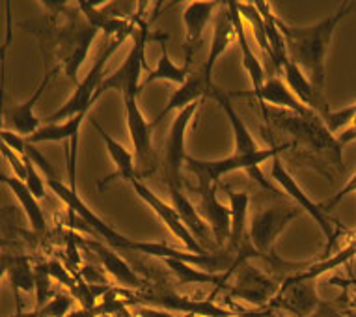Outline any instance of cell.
I'll list each match as a JSON object with an SVG mask.
<instances>
[{
    "label": "cell",
    "instance_id": "obj_14",
    "mask_svg": "<svg viewBox=\"0 0 356 317\" xmlns=\"http://www.w3.org/2000/svg\"><path fill=\"white\" fill-rule=\"evenodd\" d=\"M319 297H317L316 280H302V282H293L284 280L280 291L269 302L273 310L289 311L297 317H312V314L319 308Z\"/></svg>",
    "mask_w": 356,
    "mask_h": 317
},
{
    "label": "cell",
    "instance_id": "obj_36",
    "mask_svg": "<svg viewBox=\"0 0 356 317\" xmlns=\"http://www.w3.org/2000/svg\"><path fill=\"white\" fill-rule=\"evenodd\" d=\"M135 311L136 317H175L172 311L163 310V308H155V306L149 304H136Z\"/></svg>",
    "mask_w": 356,
    "mask_h": 317
},
{
    "label": "cell",
    "instance_id": "obj_37",
    "mask_svg": "<svg viewBox=\"0 0 356 317\" xmlns=\"http://www.w3.org/2000/svg\"><path fill=\"white\" fill-rule=\"evenodd\" d=\"M6 10H8L6 40H4V43L0 45V62H2V64L6 62V51H8V47H10V42H12V15H10V4H6Z\"/></svg>",
    "mask_w": 356,
    "mask_h": 317
},
{
    "label": "cell",
    "instance_id": "obj_29",
    "mask_svg": "<svg viewBox=\"0 0 356 317\" xmlns=\"http://www.w3.org/2000/svg\"><path fill=\"white\" fill-rule=\"evenodd\" d=\"M356 258V234L353 235L343 248H339L338 252L330 256V258H325L317 263H308V267L304 270H298L297 275L287 276V280H293V282H302V280H316L321 275L328 273V270L338 269L341 265H347L350 259Z\"/></svg>",
    "mask_w": 356,
    "mask_h": 317
},
{
    "label": "cell",
    "instance_id": "obj_25",
    "mask_svg": "<svg viewBox=\"0 0 356 317\" xmlns=\"http://www.w3.org/2000/svg\"><path fill=\"white\" fill-rule=\"evenodd\" d=\"M88 248H92L94 254L99 258L105 270L116 280L122 288L127 289H142L144 288V280L136 275L135 270L129 267L127 261H123L111 247H105L101 243H86Z\"/></svg>",
    "mask_w": 356,
    "mask_h": 317
},
{
    "label": "cell",
    "instance_id": "obj_2",
    "mask_svg": "<svg viewBox=\"0 0 356 317\" xmlns=\"http://www.w3.org/2000/svg\"><path fill=\"white\" fill-rule=\"evenodd\" d=\"M282 149H284V147L280 146L263 147V149L252 153V155L232 153L228 157L215 158V161H202V158L187 155V158H185V168H187L191 174L196 176V179H198V188L218 185L220 177L228 176L232 172L246 170L250 174V177H254L263 188H269L270 193L276 194L275 188L270 187L269 183H267V179L263 177L259 166H261L263 163H267V161H273L276 155H280Z\"/></svg>",
    "mask_w": 356,
    "mask_h": 317
},
{
    "label": "cell",
    "instance_id": "obj_31",
    "mask_svg": "<svg viewBox=\"0 0 356 317\" xmlns=\"http://www.w3.org/2000/svg\"><path fill=\"white\" fill-rule=\"evenodd\" d=\"M164 263L168 265V269L174 273V276L177 278V282L179 284H216L218 289L224 288V278L222 275H209V273H205V270H200L193 265L185 263L181 259H163Z\"/></svg>",
    "mask_w": 356,
    "mask_h": 317
},
{
    "label": "cell",
    "instance_id": "obj_7",
    "mask_svg": "<svg viewBox=\"0 0 356 317\" xmlns=\"http://www.w3.org/2000/svg\"><path fill=\"white\" fill-rule=\"evenodd\" d=\"M123 105L127 116L129 135L133 142L136 177L144 181V177H152L161 168V158L153 146L152 122H147L142 114L136 95H123Z\"/></svg>",
    "mask_w": 356,
    "mask_h": 317
},
{
    "label": "cell",
    "instance_id": "obj_26",
    "mask_svg": "<svg viewBox=\"0 0 356 317\" xmlns=\"http://www.w3.org/2000/svg\"><path fill=\"white\" fill-rule=\"evenodd\" d=\"M188 76H191V65L174 64V60L170 58L166 43L161 42V54H159L157 65L153 70H147L146 79L140 83V94L147 84L155 83V81H168V83L181 86V84L187 83Z\"/></svg>",
    "mask_w": 356,
    "mask_h": 317
},
{
    "label": "cell",
    "instance_id": "obj_12",
    "mask_svg": "<svg viewBox=\"0 0 356 317\" xmlns=\"http://www.w3.org/2000/svg\"><path fill=\"white\" fill-rule=\"evenodd\" d=\"M129 185L133 187L136 196H138V198H140L147 207H152L153 213H155V215L163 220L164 226L170 229V234L174 235V237H177V239L183 243V247L187 248L188 252H194V254L207 252V248L202 247L198 239L191 234V229L183 224V220L179 218V215H177V211H175L172 204H166L163 198H159L157 194L153 193L152 188L147 187L146 183L142 181V179H138V177L131 179Z\"/></svg>",
    "mask_w": 356,
    "mask_h": 317
},
{
    "label": "cell",
    "instance_id": "obj_22",
    "mask_svg": "<svg viewBox=\"0 0 356 317\" xmlns=\"http://www.w3.org/2000/svg\"><path fill=\"white\" fill-rule=\"evenodd\" d=\"M226 8H228L229 15H232V21H234L235 29V38H237V43H239L241 49V58H243V67L250 76L252 90H248L250 94H256L261 90V86L267 81V75H265V70H263L261 62L257 58L254 51H252V45L248 43V35H246L245 21L241 17L239 8H237V2H226Z\"/></svg>",
    "mask_w": 356,
    "mask_h": 317
},
{
    "label": "cell",
    "instance_id": "obj_10",
    "mask_svg": "<svg viewBox=\"0 0 356 317\" xmlns=\"http://www.w3.org/2000/svg\"><path fill=\"white\" fill-rule=\"evenodd\" d=\"M300 215V207L295 206H270L261 207L254 213L250 222V243L252 247L256 248L259 258L267 259L276 263L273 258V247H275L276 239L284 234V229Z\"/></svg>",
    "mask_w": 356,
    "mask_h": 317
},
{
    "label": "cell",
    "instance_id": "obj_6",
    "mask_svg": "<svg viewBox=\"0 0 356 317\" xmlns=\"http://www.w3.org/2000/svg\"><path fill=\"white\" fill-rule=\"evenodd\" d=\"M224 288L235 299L246 300L257 308H265L280 291L282 282H276L270 276L250 265V261H239L234 267L222 275Z\"/></svg>",
    "mask_w": 356,
    "mask_h": 317
},
{
    "label": "cell",
    "instance_id": "obj_13",
    "mask_svg": "<svg viewBox=\"0 0 356 317\" xmlns=\"http://www.w3.org/2000/svg\"><path fill=\"white\" fill-rule=\"evenodd\" d=\"M142 304L155 306L168 311H185L187 316H200V317H229L234 316V311L218 306L211 300L191 299L185 295H177L174 291H146L138 299Z\"/></svg>",
    "mask_w": 356,
    "mask_h": 317
},
{
    "label": "cell",
    "instance_id": "obj_9",
    "mask_svg": "<svg viewBox=\"0 0 356 317\" xmlns=\"http://www.w3.org/2000/svg\"><path fill=\"white\" fill-rule=\"evenodd\" d=\"M45 181H47V187L67 206L71 215H76V217L81 218L88 231L101 237L106 247H111L112 250H133V239H129L127 235L120 234L118 229L112 228L111 224L105 222L99 215H95L86 206V202L79 196V193L73 190L70 185H65L60 179H45Z\"/></svg>",
    "mask_w": 356,
    "mask_h": 317
},
{
    "label": "cell",
    "instance_id": "obj_19",
    "mask_svg": "<svg viewBox=\"0 0 356 317\" xmlns=\"http://www.w3.org/2000/svg\"><path fill=\"white\" fill-rule=\"evenodd\" d=\"M220 2H187L183 6V24H185V51H187V65H191L196 51L202 45V38L207 24L215 15Z\"/></svg>",
    "mask_w": 356,
    "mask_h": 317
},
{
    "label": "cell",
    "instance_id": "obj_39",
    "mask_svg": "<svg viewBox=\"0 0 356 317\" xmlns=\"http://www.w3.org/2000/svg\"><path fill=\"white\" fill-rule=\"evenodd\" d=\"M336 140H338L339 146H343V144H349V142L356 140V117L353 120V124H350L347 129L341 131V135H338Z\"/></svg>",
    "mask_w": 356,
    "mask_h": 317
},
{
    "label": "cell",
    "instance_id": "obj_18",
    "mask_svg": "<svg viewBox=\"0 0 356 317\" xmlns=\"http://www.w3.org/2000/svg\"><path fill=\"white\" fill-rule=\"evenodd\" d=\"M56 71H58V67L47 71L45 76H43V81L40 83V86L35 88V92L30 95L29 99L23 101V103H17V105H12L4 114H2V117H6V124L12 127L13 133L24 136V138H29L30 135H34L35 131L40 129L41 122L40 117L35 116L34 106L35 103L40 101L41 95H43V92L47 90V86L51 84L54 75H56Z\"/></svg>",
    "mask_w": 356,
    "mask_h": 317
},
{
    "label": "cell",
    "instance_id": "obj_44",
    "mask_svg": "<svg viewBox=\"0 0 356 317\" xmlns=\"http://www.w3.org/2000/svg\"><path fill=\"white\" fill-rule=\"evenodd\" d=\"M278 317H287V316H278Z\"/></svg>",
    "mask_w": 356,
    "mask_h": 317
},
{
    "label": "cell",
    "instance_id": "obj_15",
    "mask_svg": "<svg viewBox=\"0 0 356 317\" xmlns=\"http://www.w3.org/2000/svg\"><path fill=\"white\" fill-rule=\"evenodd\" d=\"M282 75H284V83L289 86L293 94L297 95V99L302 103L306 108L312 112H316L317 116L321 117V122L325 124L330 116V105H328L327 95L323 90H317L314 84L309 83L308 76L304 75L298 65H295L291 60H287L284 67H282Z\"/></svg>",
    "mask_w": 356,
    "mask_h": 317
},
{
    "label": "cell",
    "instance_id": "obj_38",
    "mask_svg": "<svg viewBox=\"0 0 356 317\" xmlns=\"http://www.w3.org/2000/svg\"><path fill=\"white\" fill-rule=\"evenodd\" d=\"M229 317H275V310L265 306V308H256V310H243L241 314H235V316Z\"/></svg>",
    "mask_w": 356,
    "mask_h": 317
},
{
    "label": "cell",
    "instance_id": "obj_24",
    "mask_svg": "<svg viewBox=\"0 0 356 317\" xmlns=\"http://www.w3.org/2000/svg\"><path fill=\"white\" fill-rule=\"evenodd\" d=\"M92 125H94L97 133H99L101 140L105 144L106 152H108V157L112 158V163L116 166V172H112L111 176H106L105 179H101L97 181V187L105 188L112 179H123V181H131V179H135L136 177V170H135V155L133 152H129L127 147H123L116 138H112L108 133H106L103 127H101L95 120H92Z\"/></svg>",
    "mask_w": 356,
    "mask_h": 317
},
{
    "label": "cell",
    "instance_id": "obj_43",
    "mask_svg": "<svg viewBox=\"0 0 356 317\" xmlns=\"http://www.w3.org/2000/svg\"><path fill=\"white\" fill-rule=\"evenodd\" d=\"M4 247V239H0V248Z\"/></svg>",
    "mask_w": 356,
    "mask_h": 317
},
{
    "label": "cell",
    "instance_id": "obj_21",
    "mask_svg": "<svg viewBox=\"0 0 356 317\" xmlns=\"http://www.w3.org/2000/svg\"><path fill=\"white\" fill-rule=\"evenodd\" d=\"M222 10L215 15V24H213V38H211V47L209 54H207V60H205L204 67H202V73L207 79V83H213V71H215V65L218 62V58H222V54L228 51V47L234 42H237L235 38V29L234 21H232V15H229L228 8H226V2L222 4Z\"/></svg>",
    "mask_w": 356,
    "mask_h": 317
},
{
    "label": "cell",
    "instance_id": "obj_41",
    "mask_svg": "<svg viewBox=\"0 0 356 317\" xmlns=\"http://www.w3.org/2000/svg\"><path fill=\"white\" fill-rule=\"evenodd\" d=\"M350 306H353V308H356V286H355V289H353V295H350Z\"/></svg>",
    "mask_w": 356,
    "mask_h": 317
},
{
    "label": "cell",
    "instance_id": "obj_42",
    "mask_svg": "<svg viewBox=\"0 0 356 317\" xmlns=\"http://www.w3.org/2000/svg\"><path fill=\"white\" fill-rule=\"evenodd\" d=\"M4 179H6V174H2V172H0V183H2V185H4Z\"/></svg>",
    "mask_w": 356,
    "mask_h": 317
},
{
    "label": "cell",
    "instance_id": "obj_4",
    "mask_svg": "<svg viewBox=\"0 0 356 317\" xmlns=\"http://www.w3.org/2000/svg\"><path fill=\"white\" fill-rule=\"evenodd\" d=\"M99 30L94 29L88 23L81 12L73 13L65 12V23L58 29L56 34V56H58L62 70L73 84H79V71H81L84 60H86L92 43Z\"/></svg>",
    "mask_w": 356,
    "mask_h": 317
},
{
    "label": "cell",
    "instance_id": "obj_34",
    "mask_svg": "<svg viewBox=\"0 0 356 317\" xmlns=\"http://www.w3.org/2000/svg\"><path fill=\"white\" fill-rule=\"evenodd\" d=\"M51 278L45 265L34 267V280H35V308H41L49 302V293H51Z\"/></svg>",
    "mask_w": 356,
    "mask_h": 317
},
{
    "label": "cell",
    "instance_id": "obj_5",
    "mask_svg": "<svg viewBox=\"0 0 356 317\" xmlns=\"http://www.w3.org/2000/svg\"><path fill=\"white\" fill-rule=\"evenodd\" d=\"M149 21L142 17V12H138L136 19V30L133 34V45L129 49L127 56L122 62L114 73L105 76V81L101 84L97 97L108 92V90H118L123 95H136L140 97V75L142 70L146 67L144 60H146V47L149 43Z\"/></svg>",
    "mask_w": 356,
    "mask_h": 317
},
{
    "label": "cell",
    "instance_id": "obj_8",
    "mask_svg": "<svg viewBox=\"0 0 356 317\" xmlns=\"http://www.w3.org/2000/svg\"><path fill=\"white\" fill-rule=\"evenodd\" d=\"M202 105V101L188 105L187 108L175 112L172 125H170L168 136L164 142L163 158H161V172H163V179L166 183L168 190H181L183 187V176L181 172L185 168V138H187V129L191 122H193L194 114Z\"/></svg>",
    "mask_w": 356,
    "mask_h": 317
},
{
    "label": "cell",
    "instance_id": "obj_11",
    "mask_svg": "<svg viewBox=\"0 0 356 317\" xmlns=\"http://www.w3.org/2000/svg\"><path fill=\"white\" fill-rule=\"evenodd\" d=\"M280 155H276V157L273 158V165H270V177L280 185L284 193H287V196H291L293 200L297 202V206L300 207L302 211L308 213L309 217L316 220L319 229L323 231V235L327 237V241H328L327 250H328V248L332 247V243L336 241V231H334L332 220H330V217L327 215V211L323 209L321 204L314 202L312 198H309L308 194L304 193L302 187L297 183V179L291 176V172L287 170L286 165L282 163Z\"/></svg>",
    "mask_w": 356,
    "mask_h": 317
},
{
    "label": "cell",
    "instance_id": "obj_33",
    "mask_svg": "<svg viewBox=\"0 0 356 317\" xmlns=\"http://www.w3.org/2000/svg\"><path fill=\"white\" fill-rule=\"evenodd\" d=\"M21 157H23L24 170H26V179H24L26 187L30 188V193L34 194L38 200H40V198H45V196H47V188H49L47 181L40 176V172H38L35 165L30 161L29 157H24V155H21Z\"/></svg>",
    "mask_w": 356,
    "mask_h": 317
},
{
    "label": "cell",
    "instance_id": "obj_3",
    "mask_svg": "<svg viewBox=\"0 0 356 317\" xmlns=\"http://www.w3.org/2000/svg\"><path fill=\"white\" fill-rule=\"evenodd\" d=\"M133 34L135 32H125V34H120L116 38H106V43L101 49L99 56L95 60V64L92 65V70L88 71L86 76L76 84L75 92L71 94L70 99L65 101L58 111H54L51 116H47V120H45L47 124H60V122H65L70 117H75L81 112H88L92 103L99 99L97 92H99L101 84L105 81L106 64L111 62V58L114 56L118 49L122 47V43L129 40Z\"/></svg>",
    "mask_w": 356,
    "mask_h": 317
},
{
    "label": "cell",
    "instance_id": "obj_23",
    "mask_svg": "<svg viewBox=\"0 0 356 317\" xmlns=\"http://www.w3.org/2000/svg\"><path fill=\"white\" fill-rule=\"evenodd\" d=\"M209 97L218 103V106H220L222 111H224V114H226V117L229 120V125H232V131H234V153H239V155H252V153L263 149V147L256 142V138L252 136L250 129H248L245 122H243V117H241L239 114H237V111L234 108L232 99H229V95L226 90L215 86V88L211 90Z\"/></svg>",
    "mask_w": 356,
    "mask_h": 317
},
{
    "label": "cell",
    "instance_id": "obj_32",
    "mask_svg": "<svg viewBox=\"0 0 356 317\" xmlns=\"http://www.w3.org/2000/svg\"><path fill=\"white\" fill-rule=\"evenodd\" d=\"M71 306H73V299L67 295H56L49 300L47 304L35 308L32 311H17L12 317H65L70 314Z\"/></svg>",
    "mask_w": 356,
    "mask_h": 317
},
{
    "label": "cell",
    "instance_id": "obj_16",
    "mask_svg": "<svg viewBox=\"0 0 356 317\" xmlns=\"http://www.w3.org/2000/svg\"><path fill=\"white\" fill-rule=\"evenodd\" d=\"M228 95L229 97H252V99H256L261 106L265 105V103H270V105L286 108V111L302 117H319L316 112H312L309 108H306V106L297 99V95L289 90V86L284 83V79H278V76H270V79H267L265 84L261 86V90L256 92V94H250V92H228Z\"/></svg>",
    "mask_w": 356,
    "mask_h": 317
},
{
    "label": "cell",
    "instance_id": "obj_27",
    "mask_svg": "<svg viewBox=\"0 0 356 317\" xmlns=\"http://www.w3.org/2000/svg\"><path fill=\"white\" fill-rule=\"evenodd\" d=\"M168 193L170 200H172V206H174V209L177 211V215H179V218L183 220V224L191 229V234H193L200 241V245L204 247L205 241H209L211 234L207 222L202 218L198 209L193 206V202L188 200L187 194L183 193V190H168Z\"/></svg>",
    "mask_w": 356,
    "mask_h": 317
},
{
    "label": "cell",
    "instance_id": "obj_30",
    "mask_svg": "<svg viewBox=\"0 0 356 317\" xmlns=\"http://www.w3.org/2000/svg\"><path fill=\"white\" fill-rule=\"evenodd\" d=\"M6 276L12 282V291L17 311H21V291L29 293L35 291V280H34V267L30 263V259L24 254H10V265H8Z\"/></svg>",
    "mask_w": 356,
    "mask_h": 317
},
{
    "label": "cell",
    "instance_id": "obj_40",
    "mask_svg": "<svg viewBox=\"0 0 356 317\" xmlns=\"http://www.w3.org/2000/svg\"><path fill=\"white\" fill-rule=\"evenodd\" d=\"M8 265H10V254L0 252V280H2L4 276H6Z\"/></svg>",
    "mask_w": 356,
    "mask_h": 317
},
{
    "label": "cell",
    "instance_id": "obj_20",
    "mask_svg": "<svg viewBox=\"0 0 356 317\" xmlns=\"http://www.w3.org/2000/svg\"><path fill=\"white\" fill-rule=\"evenodd\" d=\"M215 86L216 84L207 83V79H205L202 71L191 73V76L187 79V83L181 84L179 88L175 90L174 94L170 95L166 106H164L163 111L159 112L157 116L153 117L152 127L161 124L164 117L168 116L170 112H179L183 111V108H187L188 105H193V103H198V101L209 97L211 90L215 88Z\"/></svg>",
    "mask_w": 356,
    "mask_h": 317
},
{
    "label": "cell",
    "instance_id": "obj_28",
    "mask_svg": "<svg viewBox=\"0 0 356 317\" xmlns=\"http://www.w3.org/2000/svg\"><path fill=\"white\" fill-rule=\"evenodd\" d=\"M4 185H6V187L13 193V196L17 198V202L21 204V207H23L24 215L29 218L30 226H32L35 231H43V229L47 228L45 213H43V209H41L40 204H38V198L30 193V188L26 187V183L15 176H6Z\"/></svg>",
    "mask_w": 356,
    "mask_h": 317
},
{
    "label": "cell",
    "instance_id": "obj_17",
    "mask_svg": "<svg viewBox=\"0 0 356 317\" xmlns=\"http://www.w3.org/2000/svg\"><path fill=\"white\" fill-rule=\"evenodd\" d=\"M216 188L218 185L196 188L200 194V209H202L200 215L209 226L216 247H226L229 239V229H232V211H229V207H226L218 200Z\"/></svg>",
    "mask_w": 356,
    "mask_h": 317
},
{
    "label": "cell",
    "instance_id": "obj_35",
    "mask_svg": "<svg viewBox=\"0 0 356 317\" xmlns=\"http://www.w3.org/2000/svg\"><path fill=\"white\" fill-rule=\"evenodd\" d=\"M350 193H356V174L353 177H350V179H349V181H347V185H345L343 188H339L338 193L334 194L332 198H328V200L325 202V204H321L323 209H325V211H328V209H332V207L336 206V204H339V202L343 200L345 196H349Z\"/></svg>",
    "mask_w": 356,
    "mask_h": 317
},
{
    "label": "cell",
    "instance_id": "obj_1",
    "mask_svg": "<svg viewBox=\"0 0 356 317\" xmlns=\"http://www.w3.org/2000/svg\"><path fill=\"white\" fill-rule=\"evenodd\" d=\"M355 8L356 2H343L336 12L309 26H295L278 19V29L286 40L287 58L300 67V71L308 76L309 83L317 90L325 92V76H327L325 62L334 32L345 15H349Z\"/></svg>",
    "mask_w": 356,
    "mask_h": 317
}]
</instances>
